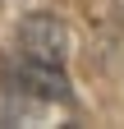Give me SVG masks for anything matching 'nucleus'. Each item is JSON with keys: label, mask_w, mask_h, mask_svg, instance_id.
Listing matches in <instances>:
<instances>
[{"label": "nucleus", "mask_w": 124, "mask_h": 129, "mask_svg": "<svg viewBox=\"0 0 124 129\" xmlns=\"http://www.w3.org/2000/svg\"><path fill=\"white\" fill-rule=\"evenodd\" d=\"M5 83L14 88H23V92H37L46 97V102H60V106H74V88H69V78L60 74V64H37V60H14L5 64Z\"/></svg>", "instance_id": "nucleus-2"}, {"label": "nucleus", "mask_w": 124, "mask_h": 129, "mask_svg": "<svg viewBox=\"0 0 124 129\" xmlns=\"http://www.w3.org/2000/svg\"><path fill=\"white\" fill-rule=\"evenodd\" d=\"M19 55L37 64H65L69 55V32L55 14H28L19 23Z\"/></svg>", "instance_id": "nucleus-1"}]
</instances>
